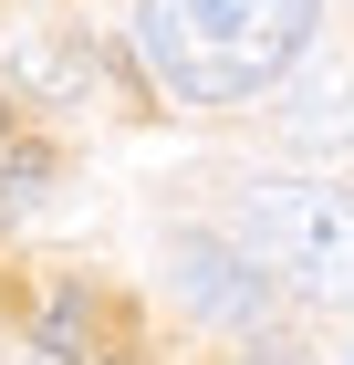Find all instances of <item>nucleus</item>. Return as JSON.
<instances>
[{"label":"nucleus","mask_w":354,"mask_h":365,"mask_svg":"<svg viewBox=\"0 0 354 365\" xmlns=\"http://www.w3.org/2000/svg\"><path fill=\"white\" fill-rule=\"evenodd\" d=\"M313 21H323V0H146L136 42L167 73V94H188V105H250L261 84H281L302 63Z\"/></svg>","instance_id":"1"},{"label":"nucleus","mask_w":354,"mask_h":365,"mask_svg":"<svg viewBox=\"0 0 354 365\" xmlns=\"http://www.w3.org/2000/svg\"><path fill=\"white\" fill-rule=\"evenodd\" d=\"M250 261L302 303H354V198L323 178H261L240 198Z\"/></svg>","instance_id":"2"},{"label":"nucleus","mask_w":354,"mask_h":365,"mask_svg":"<svg viewBox=\"0 0 354 365\" xmlns=\"http://www.w3.org/2000/svg\"><path fill=\"white\" fill-rule=\"evenodd\" d=\"M167 272H177V292H188V313H209V324H271V282L250 272V251H229V240H209V230H177L167 240Z\"/></svg>","instance_id":"3"},{"label":"nucleus","mask_w":354,"mask_h":365,"mask_svg":"<svg viewBox=\"0 0 354 365\" xmlns=\"http://www.w3.org/2000/svg\"><path fill=\"white\" fill-rule=\"evenodd\" d=\"M83 344V292H63L53 313H42V355H73Z\"/></svg>","instance_id":"4"},{"label":"nucleus","mask_w":354,"mask_h":365,"mask_svg":"<svg viewBox=\"0 0 354 365\" xmlns=\"http://www.w3.org/2000/svg\"><path fill=\"white\" fill-rule=\"evenodd\" d=\"M0 125H11V115H0Z\"/></svg>","instance_id":"5"}]
</instances>
